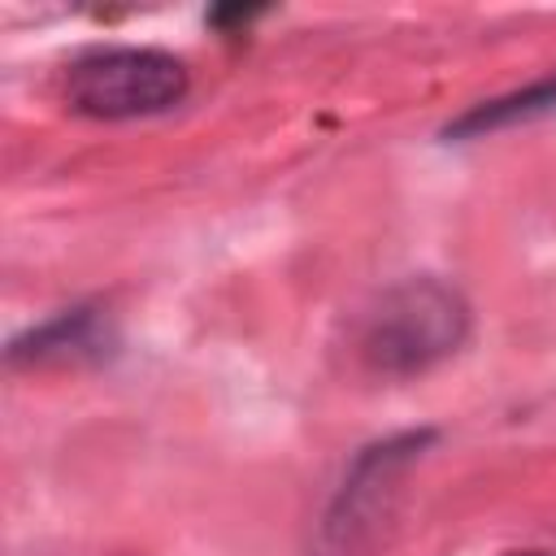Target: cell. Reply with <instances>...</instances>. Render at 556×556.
I'll return each mask as SVG.
<instances>
[{
  "label": "cell",
  "mask_w": 556,
  "mask_h": 556,
  "mask_svg": "<svg viewBox=\"0 0 556 556\" xmlns=\"http://www.w3.org/2000/svg\"><path fill=\"white\" fill-rule=\"evenodd\" d=\"M473 308L465 291L439 274H413L374 295L356 330V356L369 374L413 378L460 352Z\"/></svg>",
  "instance_id": "6da1fadb"
},
{
  "label": "cell",
  "mask_w": 556,
  "mask_h": 556,
  "mask_svg": "<svg viewBox=\"0 0 556 556\" xmlns=\"http://www.w3.org/2000/svg\"><path fill=\"white\" fill-rule=\"evenodd\" d=\"M434 439H439L434 426H417V430H395L387 439L365 443L352 456L330 504L321 508L308 556H374L400 508L404 473L426 456Z\"/></svg>",
  "instance_id": "7a4b0ae2"
},
{
  "label": "cell",
  "mask_w": 556,
  "mask_h": 556,
  "mask_svg": "<svg viewBox=\"0 0 556 556\" xmlns=\"http://www.w3.org/2000/svg\"><path fill=\"white\" fill-rule=\"evenodd\" d=\"M191 74L182 56L143 43H104L87 48L65 70V104L83 117L126 122L152 117L182 104Z\"/></svg>",
  "instance_id": "3957f363"
},
{
  "label": "cell",
  "mask_w": 556,
  "mask_h": 556,
  "mask_svg": "<svg viewBox=\"0 0 556 556\" xmlns=\"http://www.w3.org/2000/svg\"><path fill=\"white\" fill-rule=\"evenodd\" d=\"M117 334L113 321L100 304H70L52 317H43L39 326H26L22 334L9 339L4 361L13 369L22 365H78V361H104L113 356Z\"/></svg>",
  "instance_id": "277c9868"
},
{
  "label": "cell",
  "mask_w": 556,
  "mask_h": 556,
  "mask_svg": "<svg viewBox=\"0 0 556 556\" xmlns=\"http://www.w3.org/2000/svg\"><path fill=\"white\" fill-rule=\"evenodd\" d=\"M547 113H556V70L526 83V87L491 96L482 104H469L460 117H452L443 126V139H482V135H495V130H508L517 122H534Z\"/></svg>",
  "instance_id": "5b68a950"
},
{
  "label": "cell",
  "mask_w": 556,
  "mask_h": 556,
  "mask_svg": "<svg viewBox=\"0 0 556 556\" xmlns=\"http://www.w3.org/2000/svg\"><path fill=\"white\" fill-rule=\"evenodd\" d=\"M261 13H265L261 4H248V9H243V4H230V9H213V13H208V22L226 30V26H248V22H252V17H261Z\"/></svg>",
  "instance_id": "8992f818"
},
{
  "label": "cell",
  "mask_w": 556,
  "mask_h": 556,
  "mask_svg": "<svg viewBox=\"0 0 556 556\" xmlns=\"http://www.w3.org/2000/svg\"><path fill=\"white\" fill-rule=\"evenodd\" d=\"M504 556H556V552H539V547H526V552H504Z\"/></svg>",
  "instance_id": "52a82bcc"
}]
</instances>
